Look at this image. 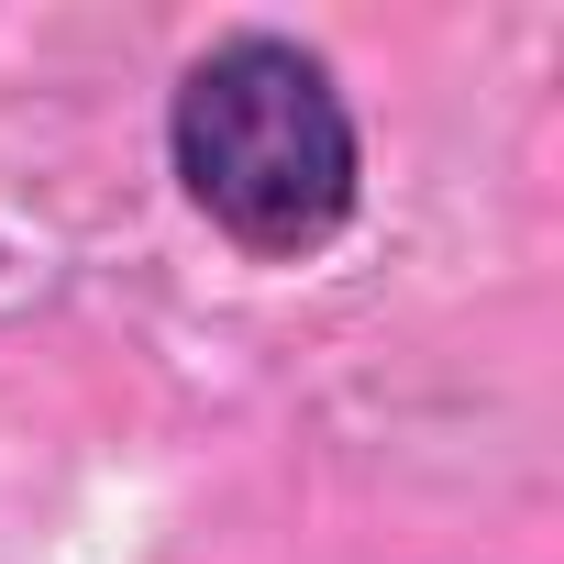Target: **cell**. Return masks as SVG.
<instances>
[{"mask_svg": "<svg viewBox=\"0 0 564 564\" xmlns=\"http://www.w3.org/2000/svg\"><path fill=\"white\" fill-rule=\"evenodd\" d=\"M166 166L177 199L243 265H311L366 210V133L322 45L232 23L166 89Z\"/></svg>", "mask_w": 564, "mask_h": 564, "instance_id": "obj_1", "label": "cell"}]
</instances>
